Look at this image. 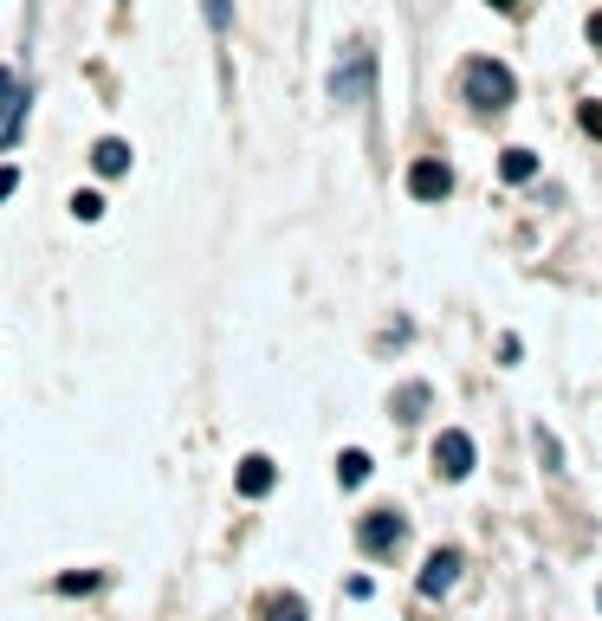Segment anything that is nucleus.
Segmentation results:
<instances>
[{"label":"nucleus","instance_id":"1","mask_svg":"<svg viewBox=\"0 0 602 621\" xmlns=\"http://www.w3.org/2000/svg\"><path fill=\"white\" fill-rule=\"evenodd\" d=\"M460 91H467V104H480L492 117V110H505L518 98V78L505 72L499 59H467V65H460Z\"/></svg>","mask_w":602,"mask_h":621},{"label":"nucleus","instance_id":"2","mask_svg":"<svg viewBox=\"0 0 602 621\" xmlns=\"http://www.w3.org/2000/svg\"><path fill=\"white\" fill-rule=\"evenodd\" d=\"M369 78H376V52H369V46H344L337 78H331V98L337 104H357V91H369Z\"/></svg>","mask_w":602,"mask_h":621},{"label":"nucleus","instance_id":"3","mask_svg":"<svg viewBox=\"0 0 602 621\" xmlns=\"http://www.w3.org/2000/svg\"><path fill=\"white\" fill-rule=\"evenodd\" d=\"M473 460H480V453H473L467 427H447V434L434 440V473H441V479H467Z\"/></svg>","mask_w":602,"mask_h":621},{"label":"nucleus","instance_id":"4","mask_svg":"<svg viewBox=\"0 0 602 621\" xmlns=\"http://www.w3.org/2000/svg\"><path fill=\"white\" fill-rule=\"evenodd\" d=\"M460 570H467V557H460L454 544H441L428 557V570H421V596H447V589L460 583Z\"/></svg>","mask_w":602,"mask_h":621},{"label":"nucleus","instance_id":"5","mask_svg":"<svg viewBox=\"0 0 602 621\" xmlns=\"http://www.w3.org/2000/svg\"><path fill=\"white\" fill-rule=\"evenodd\" d=\"M408 195L415 201H447L454 195V169H447V162H415V169H408Z\"/></svg>","mask_w":602,"mask_h":621},{"label":"nucleus","instance_id":"6","mask_svg":"<svg viewBox=\"0 0 602 621\" xmlns=\"http://www.w3.org/2000/svg\"><path fill=\"white\" fill-rule=\"evenodd\" d=\"M395 537H402V512H369V518L357 524V544L369 550V557H389Z\"/></svg>","mask_w":602,"mask_h":621},{"label":"nucleus","instance_id":"7","mask_svg":"<svg viewBox=\"0 0 602 621\" xmlns=\"http://www.w3.org/2000/svg\"><path fill=\"white\" fill-rule=\"evenodd\" d=\"M272 479H279V466H272L266 453H246V460H240V499H266Z\"/></svg>","mask_w":602,"mask_h":621},{"label":"nucleus","instance_id":"8","mask_svg":"<svg viewBox=\"0 0 602 621\" xmlns=\"http://www.w3.org/2000/svg\"><path fill=\"white\" fill-rule=\"evenodd\" d=\"M20 78H13V65H0V143H13L20 136Z\"/></svg>","mask_w":602,"mask_h":621},{"label":"nucleus","instance_id":"9","mask_svg":"<svg viewBox=\"0 0 602 621\" xmlns=\"http://www.w3.org/2000/svg\"><path fill=\"white\" fill-rule=\"evenodd\" d=\"M259 615H272V621H305V602H298L292 589H272V596H259Z\"/></svg>","mask_w":602,"mask_h":621},{"label":"nucleus","instance_id":"10","mask_svg":"<svg viewBox=\"0 0 602 621\" xmlns=\"http://www.w3.org/2000/svg\"><path fill=\"white\" fill-rule=\"evenodd\" d=\"M363 479H369V453L344 447V453H337V486H363Z\"/></svg>","mask_w":602,"mask_h":621},{"label":"nucleus","instance_id":"11","mask_svg":"<svg viewBox=\"0 0 602 621\" xmlns=\"http://www.w3.org/2000/svg\"><path fill=\"white\" fill-rule=\"evenodd\" d=\"M91 169H98V175H123V169H130V149H123L117 136H111V143L91 149Z\"/></svg>","mask_w":602,"mask_h":621},{"label":"nucleus","instance_id":"12","mask_svg":"<svg viewBox=\"0 0 602 621\" xmlns=\"http://www.w3.org/2000/svg\"><path fill=\"white\" fill-rule=\"evenodd\" d=\"M499 175H505V182H531V175H538V156H531V149H505Z\"/></svg>","mask_w":602,"mask_h":621},{"label":"nucleus","instance_id":"13","mask_svg":"<svg viewBox=\"0 0 602 621\" xmlns=\"http://www.w3.org/2000/svg\"><path fill=\"white\" fill-rule=\"evenodd\" d=\"M577 123H583V130L596 136V143H602V98H590V104H577Z\"/></svg>","mask_w":602,"mask_h":621},{"label":"nucleus","instance_id":"14","mask_svg":"<svg viewBox=\"0 0 602 621\" xmlns=\"http://www.w3.org/2000/svg\"><path fill=\"white\" fill-rule=\"evenodd\" d=\"M98 583H104V576H98V570H78V576H65V583H59V589H65V596H85V589H98Z\"/></svg>","mask_w":602,"mask_h":621},{"label":"nucleus","instance_id":"15","mask_svg":"<svg viewBox=\"0 0 602 621\" xmlns=\"http://www.w3.org/2000/svg\"><path fill=\"white\" fill-rule=\"evenodd\" d=\"M208 26L227 33V26H234V0H208Z\"/></svg>","mask_w":602,"mask_h":621},{"label":"nucleus","instance_id":"16","mask_svg":"<svg viewBox=\"0 0 602 621\" xmlns=\"http://www.w3.org/2000/svg\"><path fill=\"white\" fill-rule=\"evenodd\" d=\"M72 214L78 220H98L104 214V195H72Z\"/></svg>","mask_w":602,"mask_h":621},{"label":"nucleus","instance_id":"17","mask_svg":"<svg viewBox=\"0 0 602 621\" xmlns=\"http://www.w3.org/2000/svg\"><path fill=\"white\" fill-rule=\"evenodd\" d=\"M538 453H544V466H551V473H557V466H564V453H557V440L544 434V427H538Z\"/></svg>","mask_w":602,"mask_h":621},{"label":"nucleus","instance_id":"18","mask_svg":"<svg viewBox=\"0 0 602 621\" xmlns=\"http://www.w3.org/2000/svg\"><path fill=\"white\" fill-rule=\"evenodd\" d=\"M13 182H20V169H0V201L13 195Z\"/></svg>","mask_w":602,"mask_h":621},{"label":"nucleus","instance_id":"19","mask_svg":"<svg viewBox=\"0 0 602 621\" xmlns=\"http://www.w3.org/2000/svg\"><path fill=\"white\" fill-rule=\"evenodd\" d=\"M590 46L602 52V13H590Z\"/></svg>","mask_w":602,"mask_h":621},{"label":"nucleus","instance_id":"20","mask_svg":"<svg viewBox=\"0 0 602 621\" xmlns=\"http://www.w3.org/2000/svg\"><path fill=\"white\" fill-rule=\"evenodd\" d=\"M486 7H499V13H518V7H525V0H486Z\"/></svg>","mask_w":602,"mask_h":621}]
</instances>
